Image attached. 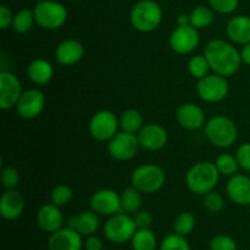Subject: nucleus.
<instances>
[{
  "instance_id": "33",
  "label": "nucleus",
  "mask_w": 250,
  "mask_h": 250,
  "mask_svg": "<svg viewBox=\"0 0 250 250\" xmlns=\"http://www.w3.org/2000/svg\"><path fill=\"white\" fill-rule=\"evenodd\" d=\"M159 250H190V246L186 237L173 232L161 241Z\"/></svg>"
},
{
  "instance_id": "37",
  "label": "nucleus",
  "mask_w": 250,
  "mask_h": 250,
  "mask_svg": "<svg viewBox=\"0 0 250 250\" xmlns=\"http://www.w3.org/2000/svg\"><path fill=\"white\" fill-rule=\"evenodd\" d=\"M209 6L215 12L222 15L233 14L239 6V0H208Z\"/></svg>"
},
{
  "instance_id": "43",
  "label": "nucleus",
  "mask_w": 250,
  "mask_h": 250,
  "mask_svg": "<svg viewBox=\"0 0 250 250\" xmlns=\"http://www.w3.org/2000/svg\"><path fill=\"white\" fill-rule=\"evenodd\" d=\"M241 58L242 62L250 66V43L244 44L243 45V48L241 50Z\"/></svg>"
},
{
  "instance_id": "20",
  "label": "nucleus",
  "mask_w": 250,
  "mask_h": 250,
  "mask_svg": "<svg viewBox=\"0 0 250 250\" xmlns=\"http://www.w3.org/2000/svg\"><path fill=\"white\" fill-rule=\"evenodd\" d=\"M37 224L42 231L51 234L59 231L63 226V216L60 207L53 204H45L37 212Z\"/></svg>"
},
{
  "instance_id": "28",
  "label": "nucleus",
  "mask_w": 250,
  "mask_h": 250,
  "mask_svg": "<svg viewBox=\"0 0 250 250\" xmlns=\"http://www.w3.org/2000/svg\"><path fill=\"white\" fill-rule=\"evenodd\" d=\"M214 10L207 5H199L190 11V24L197 29L208 28L214 22Z\"/></svg>"
},
{
  "instance_id": "31",
  "label": "nucleus",
  "mask_w": 250,
  "mask_h": 250,
  "mask_svg": "<svg viewBox=\"0 0 250 250\" xmlns=\"http://www.w3.org/2000/svg\"><path fill=\"white\" fill-rule=\"evenodd\" d=\"M215 166L219 170L220 175L227 176V177L236 175L239 168L236 155H231V154H221L217 156L215 160Z\"/></svg>"
},
{
  "instance_id": "46",
  "label": "nucleus",
  "mask_w": 250,
  "mask_h": 250,
  "mask_svg": "<svg viewBox=\"0 0 250 250\" xmlns=\"http://www.w3.org/2000/svg\"><path fill=\"white\" fill-rule=\"evenodd\" d=\"M77 1H78V0H77Z\"/></svg>"
},
{
  "instance_id": "1",
  "label": "nucleus",
  "mask_w": 250,
  "mask_h": 250,
  "mask_svg": "<svg viewBox=\"0 0 250 250\" xmlns=\"http://www.w3.org/2000/svg\"><path fill=\"white\" fill-rule=\"evenodd\" d=\"M204 55L214 73L226 78L236 75L243 63L241 51L237 50L231 43L222 39L210 41L205 45Z\"/></svg>"
},
{
  "instance_id": "3",
  "label": "nucleus",
  "mask_w": 250,
  "mask_h": 250,
  "mask_svg": "<svg viewBox=\"0 0 250 250\" xmlns=\"http://www.w3.org/2000/svg\"><path fill=\"white\" fill-rule=\"evenodd\" d=\"M163 17V9L155 0H141L132 7L129 21L136 31L150 33L159 28Z\"/></svg>"
},
{
  "instance_id": "16",
  "label": "nucleus",
  "mask_w": 250,
  "mask_h": 250,
  "mask_svg": "<svg viewBox=\"0 0 250 250\" xmlns=\"http://www.w3.org/2000/svg\"><path fill=\"white\" fill-rule=\"evenodd\" d=\"M83 236L77 229L62 227L49 236V250H83Z\"/></svg>"
},
{
  "instance_id": "45",
  "label": "nucleus",
  "mask_w": 250,
  "mask_h": 250,
  "mask_svg": "<svg viewBox=\"0 0 250 250\" xmlns=\"http://www.w3.org/2000/svg\"><path fill=\"white\" fill-rule=\"evenodd\" d=\"M66 227L76 229V227H77V215H73V216L68 217L67 221H66Z\"/></svg>"
},
{
  "instance_id": "10",
  "label": "nucleus",
  "mask_w": 250,
  "mask_h": 250,
  "mask_svg": "<svg viewBox=\"0 0 250 250\" xmlns=\"http://www.w3.org/2000/svg\"><path fill=\"white\" fill-rule=\"evenodd\" d=\"M139 141L137 134L128 132H117L109 142H107V151L110 156L115 160L127 161L133 159L138 154Z\"/></svg>"
},
{
  "instance_id": "21",
  "label": "nucleus",
  "mask_w": 250,
  "mask_h": 250,
  "mask_svg": "<svg viewBox=\"0 0 250 250\" xmlns=\"http://www.w3.org/2000/svg\"><path fill=\"white\" fill-rule=\"evenodd\" d=\"M55 59L62 66H73L84 56V46L77 39H66L55 49Z\"/></svg>"
},
{
  "instance_id": "29",
  "label": "nucleus",
  "mask_w": 250,
  "mask_h": 250,
  "mask_svg": "<svg viewBox=\"0 0 250 250\" xmlns=\"http://www.w3.org/2000/svg\"><path fill=\"white\" fill-rule=\"evenodd\" d=\"M34 23H36V17L33 10L22 9L15 14L11 27L16 33L24 34L33 28Z\"/></svg>"
},
{
  "instance_id": "30",
  "label": "nucleus",
  "mask_w": 250,
  "mask_h": 250,
  "mask_svg": "<svg viewBox=\"0 0 250 250\" xmlns=\"http://www.w3.org/2000/svg\"><path fill=\"white\" fill-rule=\"evenodd\" d=\"M195 216L189 211H182L176 216L173 220L172 229L173 232L177 234H181L183 237H187L194 231L195 229Z\"/></svg>"
},
{
  "instance_id": "18",
  "label": "nucleus",
  "mask_w": 250,
  "mask_h": 250,
  "mask_svg": "<svg viewBox=\"0 0 250 250\" xmlns=\"http://www.w3.org/2000/svg\"><path fill=\"white\" fill-rule=\"evenodd\" d=\"M226 193L229 199L239 207L250 205V177L243 173H236L227 181Z\"/></svg>"
},
{
  "instance_id": "14",
  "label": "nucleus",
  "mask_w": 250,
  "mask_h": 250,
  "mask_svg": "<svg viewBox=\"0 0 250 250\" xmlns=\"http://www.w3.org/2000/svg\"><path fill=\"white\" fill-rule=\"evenodd\" d=\"M45 107V95L37 88L24 90L16 104V111L24 120H33L43 112Z\"/></svg>"
},
{
  "instance_id": "12",
  "label": "nucleus",
  "mask_w": 250,
  "mask_h": 250,
  "mask_svg": "<svg viewBox=\"0 0 250 250\" xmlns=\"http://www.w3.org/2000/svg\"><path fill=\"white\" fill-rule=\"evenodd\" d=\"M90 210L99 216H112L121 212V197L119 193L110 188L97 190L90 198Z\"/></svg>"
},
{
  "instance_id": "44",
  "label": "nucleus",
  "mask_w": 250,
  "mask_h": 250,
  "mask_svg": "<svg viewBox=\"0 0 250 250\" xmlns=\"http://www.w3.org/2000/svg\"><path fill=\"white\" fill-rule=\"evenodd\" d=\"M176 22H177V26H187V24H190L189 15H187V14L178 15L177 21Z\"/></svg>"
},
{
  "instance_id": "41",
  "label": "nucleus",
  "mask_w": 250,
  "mask_h": 250,
  "mask_svg": "<svg viewBox=\"0 0 250 250\" xmlns=\"http://www.w3.org/2000/svg\"><path fill=\"white\" fill-rule=\"evenodd\" d=\"M14 16L15 15L12 14L10 7L5 6V5L0 6V28L1 29L9 28V27L12 24V21H14Z\"/></svg>"
},
{
  "instance_id": "17",
  "label": "nucleus",
  "mask_w": 250,
  "mask_h": 250,
  "mask_svg": "<svg viewBox=\"0 0 250 250\" xmlns=\"http://www.w3.org/2000/svg\"><path fill=\"white\" fill-rule=\"evenodd\" d=\"M176 120L182 128L187 131H197L207 124L204 110L194 103H186L177 109Z\"/></svg>"
},
{
  "instance_id": "4",
  "label": "nucleus",
  "mask_w": 250,
  "mask_h": 250,
  "mask_svg": "<svg viewBox=\"0 0 250 250\" xmlns=\"http://www.w3.org/2000/svg\"><path fill=\"white\" fill-rule=\"evenodd\" d=\"M205 138L217 148L226 149L233 146L238 138V128L229 117L217 115L208 120L204 126Z\"/></svg>"
},
{
  "instance_id": "34",
  "label": "nucleus",
  "mask_w": 250,
  "mask_h": 250,
  "mask_svg": "<svg viewBox=\"0 0 250 250\" xmlns=\"http://www.w3.org/2000/svg\"><path fill=\"white\" fill-rule=\"evenodd\" d=\"M203 207L210 214H219L225 208L224 197L219 192L211 190L203 195Z\"/></svg>"
},
{
  "instance_id": "24",
  "label": "nucleus",
  "mask_w": 250,
  "mask_h": 250,
  "mask_svg": "<svg viewBox=\"0 0 250 250\" xmlns=\"http://www.w3.org/2000/svg\"><path fill=\"white\" fill-rule=\"evenodd\" d=\"M120 197H121V211L126 214H136L143 205L142 193L132 186L125 188Z\"/></svg>"
},
{
  "instance_id": "23",
  "label": "nucleus",
  "mask_w": 250,
  "mask_h": 250,
  "mask_svg": "<svg viewBox=\"0 0 250 250\" xmlns=\"http://www.w3.org/2000/svg\"><path fill=\"white\" fill-rule=\"evenodd\" d=\"M27 76L34 84H48L54 77L53 65L45 59H36L27 67Z\"/></svg>"
},
{
  "instance_id": "19",
  "label": "nucleus",
  "mask_w": 250,
  "mask_h": 250,
  "mask_svg": "<svg viewBox=\"0 0 250 250\" xmlns=\"http://www.w3.org/2000/svg\"><path fill=\"white\" fill-rule=\"evenodd\" d=\"M24 198L17 189H6L0 198V215L7 221L16 220L23 214Z\"/></svg>"
},
{
  "instance_id": "25",
  "label": "nucleus",
  "mask_w": 250,
  "mask_h": 250,
  "mask_svg": "<svg viewBox=\"0 0 250 250\" xmlns=\"http://www.w3.org/2000/svg\"><path fill=\"white\" fill-rule=\"evenodd\" d=\"M132 250H156L158 239L150 229H138L131 239Z\"/></svg>"
},
{
  "instance_id": "15",
  "label": "nucleus",
  "mask_w": 250,
  "mask_h": 250,
  "mask_svg": "<svg viewBox=\"0 0 250 250\" xmlns=\"http://www.w3.org/2000/svg\"><path fill=\"white\" fill-rule=\"evenodd\" d=\"M139 146L146 150L156 151L165 148L168 141L167 131L161 125L146 124L137 133Z\"/></svg>"
},
{
  "instance_id": "22",
  "label": "nucleus",
  "mask_w": 250,
  "mask_h": 250,
  "mask_svg": "<svg viewBox=\"0 0 250 250\" xmlns=\"http://www.w3.org/2000/svg\"><path fill=\"white\" fill-rule=\"evenodd\" d=\"M226 33L229 41L239 45L250 43V16L238 15L232 17L226 26Z\"/></svg>"
},
{
  "instance_id": "9",
  "label": "nucleus",
  "mask_w": 250,
  "mask_h": 250,
  "mask_svg": "<svg viewBox=\"0 0 250 250\" xmlns=\"http://www.w3.org/2000/svg\"><path fill=\"white\" fill-rule=\"evenodd\" d=\"M120 120L116 115L109 110H100L95 112L90 119L88 129L95 141L109 142L119 132Z\"/></svg>"
},
{
  "instance_id": "39",
  "label": "nucleus",
  "mask_w": 250,
  "mask_h": 250,
  "mask_svg": "<svg viewBox=\"0 0 250 250\" xmlns=\"http://www.w3.org/2000/svg\"><path fill=\"white\" fill-rule=\"evenodd\" d=\"M236 158L239 167L247 172H250V143H244L238 146L236 151Z\"/></svg>"
},
{
  "instance_id": "13",
  "label": "nucleus",
  "mask_w": 250,
  "mask_h": 250,
  "mask_svg": "<svg viewBox=\"0 0 250 250\" xmlns=\"http://www.w3.org/2000/svg\"><path fill=\"white\" fill-rule=\"evenodd\" d=\"M22 93V85L17 76L2 70L0 72V109L6 111L16 107Z\"/></svg>"
},
{
  "instance_id": "6",
  "label": "nucleus",
  "mask_w": 250,
  "mask_h": 250,
  "mask_svg": "<svg viewBox=\"0 0 250 250\" xmlns=\"http://www.w3.org/2000/svg\"><path fill=\"white\" fill-rule=\"evenodd\" d=\"M36 23L46 31L61 28L67 21V10L65 5L55 0H39L33 9Z\"/></svg>"
},
{
  "instance_id": "40",
  "label": "nucleus",
  "mask_w": 250,
  "mask_h": 250,
  "mask_svg": "<svg viewBox=\"0 0 250 250\" xmlns=\"http://www.w3.org/2000/svg\"><path fill=\"white\" fill-rule=\"evenodd\" d=\"M133 220L136 222L137 229H150L153 226L154 217L150 211L148 210H139L136 214H133Z\"/></svg>"
},
{
  "instance_id": "38",
  "label": "nucleus",
  "mask_w": 250,
  "mask_h": 250,
  "mask_svg": "<svg viewBox=\"0 0 250 250\" xmlns=\"http://www.w3.org/2000/svg\"><path fill=\"white\" fill-rule=\"evenodd\" d=\"M209 250H237V243L232 237L217 234L210 241Z\"/></svg>"
},
{
  "instance_id": "27",
  "label": "nucleus",
  "mask_w": 250,
  "mask_h": 250,
  "mask_svg": "<svg viewBox=\"0 0 250 250\" xmlns=\"http://www.w3.org/2000/svg\"><path fill=\"white\" fill-rule=\"evenodd\" d=\"M100 221L99 215L95 214L93 210L90 211H83L77 215V229L83 237H89L95 234V232L99 229Z\"/></svg>"
},
{
  "instance_id": "2",
  "label": "nucleus",
  "mask_w": 250,
  "mask_h": 250,
  "mask_svg": "<svg viewBox=\"0 0 250 250\" xmlns=\"http://www.w3.org/2000/svg\"><path fill=\"white\" fill-rule=\"evenodd\" d=\"M220 176L221 175L215 166V163L200 161L194 164L186 173V185L193 194L203 197L215 189Z\"/></svg>"
},
{
  "instance_id": "36",
  "label": "nucleus",
  "mask_w": 250,
  "mask_h": 250,
  "mask_svg": "<svg viewBox=\"0 0 250 250\" xmlns=\"http://www.w3.org/2000/svg\"><path fill=\"white\" fill-rule=\"evenodd\" d=\"M0 180L5 189H16L20 183V173L12 166H4L0 173Z\"/></svg>"
},
{
  "instance_id": "32",
  "label": "nucleus",
  "mask_w": 250,
  "mask_h": 250,
  "mask_svg": "<svg viewBox=\"0 0 250 250\" xmlns=\"http://www.w3.org/2000/svg\"><path fill=\"white\" fill-rule=\"evenodd\" d=\"M210 68L209 62H208L205 55H194L188 61V72L195 80H202L203 77L209 75Z\"/></svg>"
},
{
  "instance_id": "42",
  "label": "nucleus",
  "mask_w": 250,
  "mask_h": 250,
  "mask_svg": "<svg viewBox=\"0 0 250 250\" xmlns=\"http://www.w3.org/2000/svg\"><path fill=\"white\" fill-rule=\"evenodd\" d=\"M83 250H104V244L103 241L97 237L95 234L87 237L83 243Z\"/></svg>"
},
{
  "instance_id": "8",
  "label": "nucleus",
  "mask_w": 250,
  "mask_h": 250,
  "mask_svg": "<svg viewBox=\"0 0 250 250\" xmlns=\"http://www.w3.org/2000/svg\"><path fill=\"white\" fill-rule=\"evenodd\" d=\"M229 81L224 76L217 73L208 75L202 80H198L197 93L200 99L205 103H220L229 95Z\"/></svg>"
},
{
  "instance_id": "26",
  "label": "nucleus",
  "mask_w": 250,
  "mask_h": 250,
  "mask_svg": "<svg viewBox=\"0 0 250 250\" xmlns=\"http://www.w3.org/2000/svg\"><path fill=\"white\" fill-rule=\"evenodd\" d=\"M143 126L144 120L141 111H138L137 109H127L122 112L121 117H120L121 131L137 134Z\"/></svg>"
},
{
  "instance_id": "35",
  "label": "nucleus",
  "mask_w": 250,
  "mask_h": 250,
  "mask_svg": "<svg viewBox=\"0 0 250 250\" xmlns=\"http://www.w3.org/2000/svg\"><path fill=\"white\" fill-rule=\"evenodd\" d=\"M73 199V190L70 186L67 185H59L51 190L50 200L53 204L58 207H63L71 203Z\"/></svg>"
},
{
  "instance_id": "11",
  "label": "nucleus",
  "mask_w": 250,
  "mask_h": 250,
  "mask_svg": "<svg viewBox=\"0 0 250 250\" xmlns=\"http://www.w3.org/2000/svg\"><path fill=\"white\" fill-rule=\"evenodd\" d=\"M200 43L199 29L192 24L177 26L170 34L168 44L170 48L180 55H188L198 48Z\"/></svg>"
},
{
  "instance_id": "7",
  "label": "nucleus",
  "mask_w": 250,
  "mask_h": 250,
  "mask_svg": "<svg viewBox=\"0 0 250 250\" xmlns=\"http://www.w3.org/2000/svg\"><path fill=\"white\" fill-rule=\"evenodd\" d=\"M137 229H137L133 216L121 211L107 217L103 232H104L105 238L110 243L125 244L127 242H131Z\"/></svg>"
},
{
  "instance_id": "5",
  "label": "nucleus",
  "mask_w": 250,
  "mask_h": 250,
  "mask_svg": "<svg viewBox=\"0 0 250 250\" xmlns=\"http://www.w3.org/2000/svg\"><path fill=\"white\" fill-rule=\"evenodd\" d=\"M166 182V175L160 166L155 164H143L133 170L131 185L144 194L159 192Z\"/></svg>"
}]
</instances>
